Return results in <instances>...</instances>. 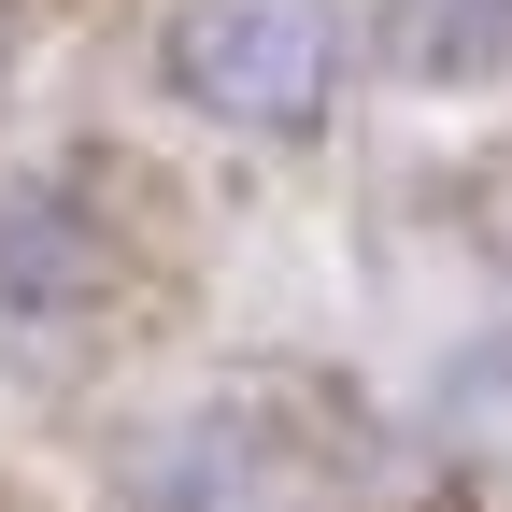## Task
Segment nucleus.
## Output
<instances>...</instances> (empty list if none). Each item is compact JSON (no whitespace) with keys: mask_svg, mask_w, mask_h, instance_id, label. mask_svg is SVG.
I'll return each instance as SVG.
<instances>
[{"mask_svg":"<svg viewBox=\"0 0 512 512\" xmlns=\"http://www.w3.org/2000/svg\"><path fill=\"white\" fill-rule=\"evenodd\" d=\"M399 72L413 86H498L512 72V0H399Z\"/></svg>","mask_w":512,"mask_h":512,"instance_id":"2","label":"nucleus"},{"mask_svg":"<svg viewBox=\"0 0 512 512\" xmlns=\"http://www.w3.org/2000/svg\"><path fill=\"white\" fill-rule=\"evenodd\" d=\"M171 100L214 128H313L342 86V0H185L171 15Z\"/></svg>","mask_w":512,"mask_h":512,"instance_id":"1","label":"nucleus"}]
</instances>
